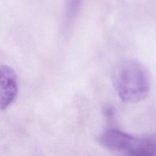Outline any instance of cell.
Here are the masks:
<instances>
[{
    "instance_id": "cell-3",
    "label": "cell",
    "mask_w": 156,
    "mask_h": 156,
    "mask_svg": "<svg viewBox=\"0 0 156 156\" xmlns=\"http://www.w3.org/2000/svg\"><path fill=\"white\" fill-rule=\"evenodd\" d=\"M18 91L17 77L12 68L0 65V109L5 110L15 99Z\"/></svg>"
},
{
    "instance_id": "cell-1",
    "label": "cell",
    "mask_w": 156,
    "mask_h": 156,
    "mask_svg": "<svg viewBox=\"0 0 156 156\" xmlns=\"http://www.w3.org/2000/svg\"><path fill=\"white\" fill-rule=\"evenodd\" d=\"M112 82L118 96L124 102L134 103L144 99L151 88L147 68L134 60L120 62L112 73Z\"/></svg>"
},
{
    "instance_id": "cell-4",
    "label": "cell",
    "mask_w": 156,
    "mask_h": 156,
    "mask_svg": "<svg viewBox=\"0 0 156 156\" xmlns=\"http://www.w3.org/2000/svg\"><path fill=\"white\" fill-rule=\"evenodd\" d=\"M82 0H67L66 12H65V24L69 26L74 20L80 9Z\"/></svg>"
},
{
    "instance_id": "cell-2",
    "label": "cell",
    "mask_w": 156,
    "mask_h": 156,
    "mask_svg": "<svg viewBox=\"0 0 156 156\" xmlns=\"http://www.w3.org/2000/svg\"><path fill=\"white\" fill-rule=\"evenodd\" d=\"M99 141L109 149L130 155H156V135L136 136L118 129H108L101 133Z\"/></svg>"
}]
</instances>
